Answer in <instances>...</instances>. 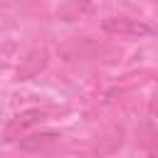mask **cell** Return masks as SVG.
Returning <instances> with one entry per match:
<instances>
[{
  "instance_id": "cell-2",
  "label": "cell",
  "mask_w": 158,
  "mask_h": 158,
  "mask_svg": "<svg viewBox=\"0 0 158 158\" xmlns=\"http://www.w3.org/2000/svg\"><path fill=\"white\" fill-rule=\"evenodd\" d=\"M44 118V114L40 111V109H30V111H22V114H17L10 123H7V128H5V141H10L17 131H25V128H30V126H35V123H40Z\"/></svg>"
},
{
  "instance_id": "cell-1",
  "label": "cell",
  "mask_w": 158,
  "mask_h": 158,
  "mask_svg": "<svg viewBox=\"0 0 158 158\" xmlns=\"http://www.w3.org/2000/svg\"><path fill=\"white\" fill-rule=\"evenodd\" d=\"M101 27L111 35H118V37H148L153 35V27H148L146 22L141 20H133V17H123V15H114V17H106L101 22Z\"/></svg>"
},
{
  "instance_id": "cell-3",
  "label": "cell",
  "mask_w": 158,
  "mask_h": 158,
  "mask_svg": "<svg viewBox=\"0 0 158 158\" xmlns=\"http://www.w3.org/2000/svg\"><path fill=\"white\" fill-rule=\"evenodd\" d=\"M57 133H52V131H44V133H32V136H25L22 141H20V148L22 151H30V153H35V151H47V148H52L54 143H57Z\"/></svg>"
},
{
  "instance_id": "cell-4",
  "label": "cell",
  "mask_w": 158,
  "mask_h": 158,
  "mask_svg": "<svg viewBox=\"0 0 158 158\" xmlns=\"http://www.w3.org/2000/svg\"><path fill=\"white\" fill-rule=\"evenodd\" d=\"M44 64H47V52H44V49H35L32 54H27L25 67L20 69V79H30V77H35Z\"/></svg>"
}]
</instances>
